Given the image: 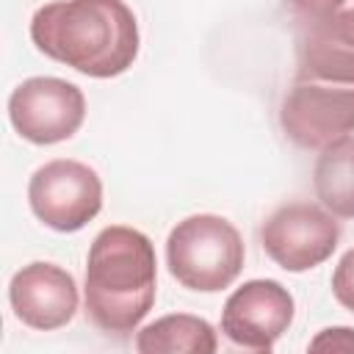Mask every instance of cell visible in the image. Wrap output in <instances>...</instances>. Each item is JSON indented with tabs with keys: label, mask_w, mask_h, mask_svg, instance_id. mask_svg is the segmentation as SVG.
<instances>
[{
	"label": "cell",
	"mask_w": 354,
	"mask_h": 354,
	"mask_svg": "<svg viewBox=\"0 0 354 354\" xmlns=\"http://www.w3.org/2000/svg\"><path fill=\"white\" fill-rule=\"evenodd\" d=\"M293 77L354 83V8L304 22L296 41Z\"/></svg>",
	"instance_id": "30bf717a"
},
{
	"label": "cell",
	"mask_w": 354,
	"mask_h": 354,
	"mask_svg": "<svg viewBox=\"0 0 354 354\" xmlns=\"http://www.w3.org/2000/svg\"><path fill=\"white\" fill-rule=\"evenodd\" d=\"M216 348V329L188 313L163 315L136 335V351L141 354H213Z\"/></svg>",
	"instance_id": "8fae6325"
},
{
	"label": "cell",
	"mask_w": 354,
	"mask_h": 354,
	"mask_svg": "<svg viewBox=\"0 0 354 354\" xmlns=\"http://www.w3.org/2000/svg\"><path fill=\"white\" fill-rule=\"evenodd\" d=\"M155 246L141 230H100L86 257V318L108 335H130L155 304Z\"/></svg>",
	"instance_id": "7a4b0ae2"
},
{
	"label": "cell",
	"mask_w": 354,
	"mask_h": 354,
	"mask_svg": "<svg viewBox=\"0 0 354 354\" xmlns=\"http://www.w3.org/2000/svg\"><path fill=\"white\" fill-rule=\"evenodd\" d=\"M296 301L277 279H249L230 293L221 310V332L249 351H271L293 321Z\"/></svg>",
	"instance_id": "ba28073f"
},
{
	"label": "cell",
	"mask_w": 354,
	"mask_h": 354,
	"mask_svg": "<svg viewBox=\"0 0 354 354\" xmlns=\"http://www.w3.org/2000/svg\"><path fill=\"white\" fill-rule=\"evenodd\" d=\"M28 202L44 227L77 232L102 210V180L88 163L55 158L33 171Z\"/></svg>",
	"instance_id": "5b68a950"
},
{
	"label": "cell",
	"mask_w": 354,
	"mask_h": 354,
	"mask_svg": "<svg viewBox=\"0 0 354 354\" xmlns=\"http://www.w3.org/2000/svg\"><path fill=\"white\" fill-rule=\"evenodd\" d=\"M340 241V224L315 202H285L260 227L263 252L285 271L301 274L332 257Z\"/></svg>",
	"instance_id": "8992f818"
},
{
	"label": "cell",
	"mask_w": 354,
	"mask_h": 354,
	"mask_svg": "<svg viewBox=\"0 0 354 354\" xmlns=\"http://www.w3.org/2000/svg\"><path fill=\"white\" fill-rule=\"evenodd\" d=\"M282 133L301 149H324L354 133V83L293 77L279 105Z\"/></svg>",
	"instance_id": "277c9868"
},
{
	"label": "cell",
	"mask_w": 354,
	"mask_h": 354,
	"mask_svg": "<svg viewBox=\"0 0 354 354\" xmlns=\"http://www.w3.org/2000/svg\"><path fill=\"white\" fill-rule=\"evenodd\" d=\"M30 39L47 58L88 77H116L138 55V22L124 0H53L36 8Z\"/></svg>",
	"instance_id": "6da1fadb"
},
{
	"label": "cell",
	"mask_w": 354,
	"mask_h": 354,
	"mask_svg": "<svg viewBox=\"0 0 354 354\" xmlns=\"http://www.w3.org/2000/svg\"><path fill=\"white\" fill-rule=\"evenodd\" d=\"M332 293L335 299L354 313V249H348L332 274Z\"/></svg>",
	"instance_id": "4fadbf2b"
},
{
	"label": "cell",
	"mask_w": 354,
	"mask_h": 354,
	"mask_svg": "<svg viewBox=\"0 0 354 354\" xmlns=\"http://www.w3.org/2000/svg\"><path fill=\"white\" fill-rule=\"evenodd\" d=\"M290 6V11L304 19V22H313V19H321V17H329L335 11L343 8L346 0H285Z\"/></svg>",
	"instance_id": "9a60e30c"
},
{
	"label": "cell",
	"mask_w": 354,
	"mask_h": 354,
	"mask_svg": "<svg viewBox=\"0 0 354 354\" xmlns=\"http://www.w3.org/2000/svg\"><path fill=\"white\" fill-rule=\"evenodd\" d=\"M8 119L14 130L39 147L72 138L86 119L83 91L61 77H28L8 97Z\"/></svg>",
	"instance_id": "52a82bcc"
},
{
	"label": "cell",
	"mask_w": 354,
	"mask_h": 354,
	"mask_svg": "<svg viewBox=\"0 0 354 354\" xmlns=\"http://www.w3.org/2000/svg\"><path fill=\"white\" fill-rule=\"evenodd\" d=\"M310 351H354V329L351 326L321 329L310 340Z\"/></svg>",
	"instance_id": "5bb4252c"
},
{
	"label": "cell",
	"mask_w": 354,
	"mask_h": 354,
	"mask_svg": "<svg viewBox=\"0 0 354 354\" xmlns=\"http://www.w3.org/2000/svg\"><path fill=\"white\" fill-rule=\"evenodd\" d=\"M241 232L216 213H194L177 221L166 238L169 274L188 290L216 293L230 288L243 268Z\"/></svg>",
	"instance_id": "3957f363"
},
{
	"label": "cell",
	"mask_w": 354,
	"mask_h": 354,
	"mask_svg": "<svg viewBox=\"0 0 354 354\" xmlns=\"http://www.w3.org/2000/svg\"><path fill=\"white\" fill-rule=\"evenodd\" d=\"M313 185L321 205L337 218H354V136L337 138L321 149Z\"/></svg>",
	"instance_id": "7c38bea8"
},
{
	"label": "cell",
	"mask_w": 354,
	"mask_h": 354,
	"mask_svg": "<svg viewBox=\"0 0 354 354\" xmlns=\"http://www.w3.org/2000/svg\"><path fill=\"white\" fill-rule=\"evenodd\" d=\"M8 304L30 329H61L75 318L77 310L75 277L55 263H28L8 282Z\"/></svg>",
	"instance_id": "9c48e42d"
}]
</instances>
